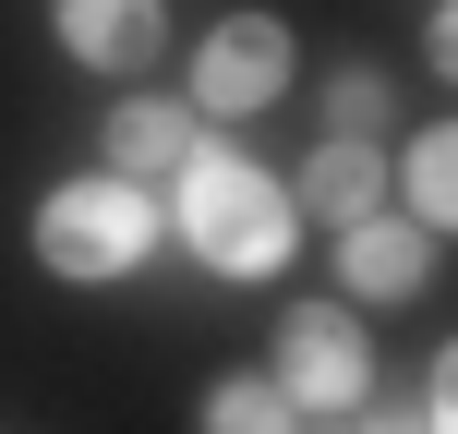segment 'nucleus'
Masks as SVG:
<instances>
[{
  "mask_svg": "<svg viewBox=\"0 0 458 434\" xmlns=\"http://www.w3.org/2000/svg\"><path fill=\"white\" fill-rule=\"evenodd\" d=\"M398 193H411V229L435 242V229L458 217V133H411L398 145Z\"/></svg>",
  "mask_w": 458,
  "mask_h": 434,
  "instance_id": "1a4fd4ad",
  "label": "nucleus"
},
{
  "mask_svg": "<svg viewBox=\"0 0 458 434\" xmlns=\"http://www.w3.org/2000/svg\"><path fill=\"white\" fill-rule=\"evenodd\" d=\"M290 434H362V422H290Z\"/></svg>",
  "mask_w": 458,
  "mask_h": 434,
  "instance_id": "f8f14e48",
  "label": "nucleus"
},
{
  "mask_svg": "<svg viewBox=\"0 0 458 434\" xmlns=\"http://www.w3.org/2000/svg\"><path fill=\"white\" fill-rule=\"evenodd\" d=\"M326 145H386V72L350 61L338 85H326Z\"/></svg>",
  "mask_w": 458,
  "mask_h": 434,
  "instance_id": "9d476101",
  "label": "nucleus"
},
{
  "mask_svg": "<svg viewBox=\"0 0 458 434\" xmlns=\"http://www.w3.org/2000/svg\"><path fill=\"white\" fill-rule=\"evenodd\" d=\"M48 24H61V48H72L85 72H145V61H157V37H169L157 0H61Z\"/></svg>",
  "mask_w": 458,
  "mask_h": 434,
  "instance_id": "423d86ee",
  "label": "nucleus"
},
{
  "mask_svg": "<svg viewBox=\"0 0 458 434\" xmlns=\"http://www.w3.org/2000/svg\"><path fill=\"white\" fill-rule=\"evenodd\" d=\"M290 422H301V411L266 387V374H229V387L206 398V434H290Z\"/></svg>",
  "mask_w": 458,
  "mask_h": 434,
  "instance_id": "9b49d317",
  "label": "nucleus"
},
{
  "mask_svg": "<svg viewBox=\"0 0 458 434\" xmlns=\"http://www.w3.org/2000/svg\"><path fill=\"white\" fill-rule=\"evenodd\" d=\"M193 145H206V133H193L182 97H121V109H109V182H133V193H145V182H169Z\"/></svg>",
  "mask_w": 458,
  "mask_h": 434,
  "instance_id": "0eeeda50",
  "label": "nucleus"
},
{
  "mask_svg": "<svg viewBox=\"0 0 458 434\" xmlns=\"http://www.w3.org/2000/svg\"><path fill=\"white\" fill-rule=\"evenodd\" d=\"M277 85H290V24L277 13H229L193 48V109H217V121H253Z\"/></svg>",
  "mask_w": 458,
  "mask_h": 434,
  "instance_id": "20e7f679",
  "label": "nucleus"
},
{
  "mask_svg": "<svg viewBox=\"0 0 458 434\" xmlns=\"http://www.w3.org/2000/svg\"><path fill=\"white\" fill-rule=\"evenodd\" d=\"M145 253H157V206H145L133 182H61L37 206V266L48 277H72V290H109V277H133Z\"/></svg>",
  "mask_w": 458,
  "mask_h": 434,
  "instance_id": "f03ea898",
  "label": "nucleus"
},
{
  "mask_svg": "<svg viewBox=\"0 0 458 434\" xmlns=\"http://www.w3.org/2000/svg\"><path fill=\"white\" fill-rule=\"evenodd\" d=\"M290 411L314 422H350L374 398V350H362V314L350 302H290V326H277V374H266Z\"/></svg>",
  "mask_w": 458,
  "mask_h": 434,
  "instance_id": "7ed1b4c3",
  "label": "nucleus"
},
{
  "mask_svg": "<svg viewBox=\"0 0 458 434\" xmlns=\"http://www.w3.org/2000/svg\"><path fill=\"white\" fill-rule=\"evenodd\" d=\"M338 277H350V302H411L435 277V242L411 217H362V229H338Z\"/></svg>",
  "mask_w": 458,
  "mask_h": 434,
  "instance_id": "6e6552de",
  "label": "nucleus"
},
{
  "mask_svg": "<svg viewBox=\"0 0 458 434\" xmlns=\"http://www.w3.org/2000/svg\"><path fill=\"white\" fill-rule=\"evenodd\" d=\"M182 242H193V266H217V277H266V266H290V193L266 182L253 157H229V145H193L182 169Z\"/></svg>",
  "mask_w": 458,
  "mask_h": 434,
  "instance_id": "f257e3e1",
  "label": "nucleus"
},
{
  "mask_svg": "<svg viewBox=\"0 0 458 434\" xmlns=\"http://www.w3.org/2000/svg\"><path fill=\"white\" fill-rule=\"evenodd\" d=\"M290 217H314V229L386 217V145H314V157H301V182H290Z\"/></svg>",
  "mask_w": 458,
  "mask_h": 434,
  "instance_id": "39448f33",
  "label": "nucleus"
}]
</instances>
